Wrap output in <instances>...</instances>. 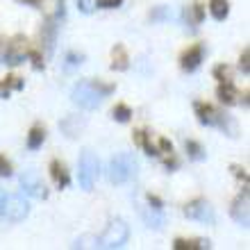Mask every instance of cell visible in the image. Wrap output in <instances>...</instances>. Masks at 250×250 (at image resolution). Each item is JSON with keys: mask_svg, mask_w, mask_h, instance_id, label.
Masks as SVG:
<instances>
[{"mask_svg": "<svg viewBox=\"0 0 250 250\" xmlns=\"http://www.w3.org/2000/svg\"><path fill=\"white\" fill-rule=\"evenodd\" d=\"M112 91H114L112 84H103V82H80V84L73 86L71 98H73V103L80 105L82 109H96V107H100L103 98Z\"/></svg>", "mask_w": 250, "mask_h": 250, "instance_id": "obj_1", "label": "cell"}, {"mask_svg": "<svg viewBox=\"0 0 250 250\" xmlns=\"http://www.w3.org/2000/svg\"><path fill=\"white\" fill-rule=\"evenodd\" d=\"M107 175H109V180L114 185H123V182H127V180H132L137 175V159L132 157L130 152H119L109 162Z\"/></svg>", "mask_w": 250, "mask_h": 250, "instance_id": "obj_2", "label": "cell"}, {"mask_svg": "<svg viewBox=\"0 0 250 250\" xmlns=\"http://www.w3.org/2000/svg\"><path fill=\"white\" fill-rule=\"evenodd\" d=\"M127 237H130V228H127V223L125 221H121V218H114V221H109V225L105 228V232L100 234L98 239V246L100 248H123L125 244H127Z\"/></svg>", "mask_w": 250, "mask_h": 250, "instance_id": "obj_3", "label": "cell"}, {"mask_svg": "<svg viewBox=\"0 0 250 250\" xmlns=\"http://www.w3.org/2000/svg\"><path fill=\"white\" fill-rule=\"evenodd\" d=\"M27 211H30V205L21 196H12V193H5V196H2V203H0V218H2V221L21 223V221L27 216Z\"/></svg>", "mask_w": 250, "mask_h": 250, "instance_id": "obj_4", "label": "cell"}, {"mask_svg": "<svg viewBox=\"0 0 250 250\" xmlns=\"http://www.w3.org/2000/svg\"><path fill=\"white\" fill-rule=\"evenodd\" d=\"M80 187L84 191H91L96 185V178H98V159L91 150H84L82 157H80Z\"/></svg>", "mask_w": 250, "mask_h": 250, "instance_id": "obj_5", "label": "cell"}, {"mask_svg": "<svg viewBox=\"0 0 250 250\" xmlns=\"http://www.w3.org/2000/svg\"><path fill=\"white\" fill-rule=\"evenodd\" d=\"M185 216L193 218V221H200V223H214L216 216H214V209H211V205L207 200H191V203L185 205Z\"/></svg>", "mask_w": 250, "mask_h": 250, "instance_id": "obj_6", "label": "cell"}, {"mask_svg": "<svg viewBox=\"0 0 250 250\" xmlns=\"http://www.w3.org/2000/svg\"><path fill=\"white\" fill-rule=\"evenodd\" d=\"M27 53H30V43L23 34H16L9 43H7V50H5V60L9 62L12 66L21 64V62H25Z\"/></svg>", "mask_w": 250, "mask_h": 250, "instance_id": "obj_7", "label": "cell"}, {"mask_svg": "<svg viewBox=\"0 0 250 250\" xmlns=\"http://www.w3.org/2000/svg\"><path fill=\"white\" fill-rule=\"evenodd\" d=\"M21 187H23L25 193L39 198V200H46L48 198V187L43 185V180L39 178V173H34V171L23 173V175H21Z\"/></svg>", "mask_w": 250, "mask_h": 250, "instance_id": "obj_8", "label": "cell"}, {"mask_svg": "<svg viewBox=\"0 0 250 250\" xmlns=\"http://www.w3.org/2000/svg\"><path fill=\"white\" fill-rule=\"evenodd\" d=\"M41 48L46 50V55L50 57L55 50V39H57V19H53V16H48V21L41 25Z\"/></svg>", "mask_w": 250, "mask_h": 250, "instance_id": "obj_9", "label": "cell"}, {"mask_svg": "<svg viewBox=\"0 0 250 250\" xmlns=\"http://www.w3.org/2000/svg\"><path fill=\"white\" fill-rule=\"evenodd\" d=\"M248 205H250L248 189H244V193H241V196L232 203V218H234L239 225H244V228H248V225H250V209H248Z\"/></svg>", "mask_w": 250, "mask_h": 250, "instance_id": "obj_10", "label": "cell"}, {"mask_svg": "<svg viewBox=\"0 0 250 250\" xmlns=\"http://www.w3.org/2000/svg\"><path fill=\"white\" fill-rule=\"evenodd\" d=\"M203 55H205V50H203V46H191V48H187L185 53H182V57H180V66H182V71H187V73H191V71H196L198 66H200V62H203Z\"/></svg>", "mask_w": 250, "mask_h": 250, "instance_id": "obj_11", "label": "cell"}, {"mask_svg": "<svg viewBox=\"0 0 250 250\" xmlns=\"http://www.w3.org/2000/svg\"><path fill=\"white\" fill-rule=\"evenodd\" d=\"M196 114H198V121L203 125H209V127H214V125L221 123V112L218 109H214L211 105H207V103H196Z\"/></svg>", "mask_w": 250, "mask_h": 250, "instance_id": "obj_12", "label": "cell"}, {"mask_svg": "<svg viewBox=\"0 0 250 250\" xmlns=\"http://www.w3.org/2000/svg\"><path fill=\"white\" fill-rule=\"evenodd\" d=\"M216 96L223 105H237V98H239V91L232 86V82H221L216 89Z\"/></svg>", "mask_w": 250, "mask_h": 250, "instance_id": "obj_13", "label": "cell"}, {"mask_svg": "<svg viewBox=\"0 0 250 250\" xmlns=\"http://www.w3.org/2000/svg\"><path fill=\"white\" fill-rule=\"evenodd\" d=\"M209 241L207 239H175L173 248L175 250H209Z\"/></svg>", "mask_w": 250, "mask_h": 250, "instance_id": "obj_14", "label": "cell"}, {"mask_svg": "<svg viewBox=\"0 0 250 250\" xmlns=\"http://www.w3.org/2000/svg\"><path fill=\"white\" fill-rule=\"evenodd\" d=\"M127 66H130V57L125 53V48L121 46H114L112 50V68L114 71H127Z\"/></svg>", "mask_w": 250, "mask_h": 250, "instance_id": "obj_15", "label": "cell"}, {"mask_svg": "<svg viewBox=\"0 0 250 250\" xmlns=\"http://www.w3.org/2000/svg\"><path fill=\"white\" fill-rule=\"evenodd\" d=\"M60 127L66 132V137H78L80 132H82V127H84V121L78 119V116H68V119H64L60 123Z\"/></svg>", "mask_w": 250, "mask_h": 250, "instance_id": "obj_16", "label": "cell"}, {"mask_svg": "<svg viewBox=\"0 0 250 250\" xmlns=\"http://www.w3.org/2000/svg\"><path fill=\"white\" fill-rule=\"evenodd\" d=\"M43 139H46V130L41 125H32L30 127V134H27V148L30 150H37L43 146Z\"/></svg>", "mask_w": 250, "mask_h": 250, "instance_id": "obj_17", "label": "cell"}, {"mask_svg": "<svg viewBox=\"0 0 250 250\" xmlns=\"http://www.w3.org/2000/svg\"><path fill=\"white\" fill-rule=\"evenodd\" d=\"M203 16H205V9H203V5H200V2H193V5H189L185 9L187 23H189V25H193V27L203 23Z\"/></svg>", "mask_w": 250, "mask_h": 250, "instance_id": "obj_18", "label": "cell"}, {"mask_svg": "<svg viewBox=\"0 0 250 250\" xmlns=\"http://www.w3.org/2000/svg\"><path fill=\"white\" fill-rule=\"evenodd\" d=\"M50 175H53V180L57 182V187H62V189H66V187H68V182H71L68 171H66L60 162H53V164H50Z\"/></svg>", "mask_w": 250, "mask_h": 250, "instance_id": "obj_19", "label": "cell"}, {"mask_svg": "<svg viewBox=\"0 0 250 250\" xmlns=\"http://www.w3.org/2000/svg\"><path fill=\"white\" fill-rule=\"evenodd\" d=\"M209 12L216 21H225L230 14V2L228 0H209Z\"/></svg>", "mask_w": 250, "mask_h": 250, "instance_id": "obj_20", "label": "cell"}, {"mask_svg": "<svg viewBox=\"0 0 250 250\" xmlns=\"http://www.w3.org/2000/svg\"><path fill=\"white\" fill-rule=\"evenodd\" d=\"M12 89H23V80L16 75H7L5 80H0V98H7Z\"/></svg>", "mask_w": 250, "mask_h": 250, "instance_id": "obj_21", "label": "cell"}, {"mask_svg": "<svg viewBox=\"0 0 250 250\" xmlns=\"http://www.w3.org/2000/svg\"><path fill=\"white\" fill-rule=\"evenodd\" d=\"M141 214H144L148 228H162V223H164V218L157 214V209L152 211V207H141Z\"/></svg>", "mask_w": 250, "mask_h": 250, "instance_id": "obj_22", "label": "cell"}, {"mask_svg": "<svg viewBox=\"0 0 250 250\" xmlns=\"http://www.w3.org/2000/svg\"><path fill=\"white\" fill-rule=\"evenodd\" d=\"M112 114H114V119L119 121V123H127L130 116H132V109L127 105H123V103H119V105L112 109Z\"/></svg>", "mask_w": 250, "mask_h": 250, "instance_id": "obj_23", "label": "cell"}, {"mask_svg": "<svg viewBox=\"0 0 250 250\" xmlns=\"http://www.w3.org/2000/svg\"><path fill=\"white\" fill-rule=\"evenodd\" d=\"M187 152H189V157L196 159V162H203L205 159V150L198 141H187Z\"/></svg>", "mask_w": 250, "mask_h": 250, "instance_id": "obj_24", "label": "cell"}, {"mask_svg": "<svg viewBox=\"0 0 250 250\" xmlns=\"http://www.w3.org/2000/svg\"><path fill=\"white\" fill-rule=\"evenodd\" d=\"M214 78L221 80V82H230L232 80V68L230 66H225V64L216 66V68H214Z\"/></svg>", "mask_w": 250, "mask_h": 250, "instance_id": "obj_25", "label": "cell"}, {"mask_svg": "<svg viewBox=\"0 0 250 250\" xmlns=\"http://www.w3.org/2000/svg\"><path fill=\"white\" fill-rule=\"evenodd\" d=\"M239 68H241L246 75L250 73V50H248V48H246L244 53H241V57H239Z\"/></svg>", "mask_w": 250, "mask_h": 250, "instance_id": "obj_26", "label": "cell"}, {"mask_svg": "<svg viewBox=\"0 0 250 250\" xmlns=\"http://www.w3.org/2000/svg\"><path fill=\"white\" fill-rule=\"evenodd\" d=\"M12 175V164L7 162V157L0 155V178H9Z\"/></svg>", "mask_w": 250, "mask_h": 250, "instance_id": "obj_27", "label": "cell"}, {"mask_svg": "<svg viewBox=\"0 0 250 250\" xmlns=\"http://www.w3.org/2000/svg\"><path fill=\"white\" fill-rule=\"evenodd\" d=\"M121 2L123 0H96V5L100 9H116V7H121Z\"/></svg>", "mask_w": 250, "mask_h": 250, "instance_id": "obj_28", "label": "cell"}, {"mask_svg": "<svg viewBox=\"0 0 250 250\" xmlns=\"http://www.w3.org/2000/svg\"><path fill=\"white\" fill-rule=\"evenodd\" d=\"M78 7L82 14H91L93 7H96V0H78Z\"/></svg>", "mask_w": 250, "mask_h": 250, "instance_id": "obj_29", "label": "cell"}, {"mask_svg": "<svg viewBox=\"0 0 250 250\" xmlns=\"http://www.w3.org/2000/svg\"><path fill=\"white\" fill-rule=\"evenodd\" d=\"M27 57L32 60V64H34V68H37V71H41V68H43V60H41V55L37 53V50H30V53H27Z\"/></svg>", "mask_w": 250, "mask_h": 250, "instance_id": "obj_30", "label": "cell"}, {"mask_svg": "<svg viewBox=\"0 0 250 250\" xmlns=\"http://www.w3.org/2000/svg\"><path fill=\"white\" fill-rule=\"evenodd\" d=\"M232 173H234V178L244 180L246 185H248V173H246V168H241V166H232Z\"/></svg>", "mask_w": 250, "mask_h": 250, "instance_id": "obj_31", "label": "cell"}, {"mask_svg": "<svg viewBox=\"0 0 250 250\" xmlns=\"http://www.w3.org/2000/svg\"><path fill=\"white\" fill-rule=\"evenodd\" d=\"M148 205H150L152 209H159V207H162V200H159L157 196H152V193H148Z\"/></svg>", "mask_w": 250, "mask_h": 250, "instance_id": "obj_32", "label": "cell"}, {"mask_svg": "<svg viewBox=\"0 0 250 250\" xmlns=\"http://www.w3.org/2000/svg\"><path fill=\"white\" fill-rule=\"evenodd\" d=\"M159 148L164 152H173V144L168 141V139H159Z\"/></svg>", "mask_w": 250, "mask_h": 250, "instance_id": "obj_33", "label": "cell"}, {"mask_svg": "<svg viewBox=\"0 0 250 250\" xmlns=\"http://www.w3.org/2000/svg\"><path fill=\"white\" fill-rule=\"evenodd\" d=\"M53 2H55V9H57L55 19H57V16H64V0H53Z\"/></svg>", "mask_w": 250, "mask_h": 250, "instance_id": "obj_34", "label": "cell"}, {"mask_svg": "<svg viewBox=\"0 0 250 250\" xmlns=\"http://www.w3.org/2000/svg\"><path fill=\"white\" fill-rule=\"evenodd\" d=\"M78 64H82V55H68V66H78Z\"/></svg>", "mask_w": 250, "mask_h": 250, "instance_id": "obj_35", "label": "cell"}, {"mask_svg": "<svg viewBox=\"0 0 250 250\" xmlns=\"http://www.w3.org/2000/svg\"><path fill=\"white\" fill-rule=\"evenodd\" d=\"M5 50H7V39L0 37V57H5Z\"/></svg>", "mask_w": 250, "mask_h": 250, "instance_id": "obj_36", "label": "cell"}, {"mask_svg": "<svg viewBox=\"0 0 250 250\" xmlns=\"http://www.w3.org/2000/svg\"><path fill=\"white\" fill-rule=\"evenodd\" d=\"M166 166H168V168H175V166H178V159H175V157H168V159H166Z\"/></svg>", "mask_w": 250, "mask_h": 250, "instance_id": "obj_37", "label": "cell"}, {"mask_svg": "<svg viewBox=\"0 0 250 250\" xmlns=\"http://www.w3.org/2000/svg\"><path fill=\"white\" fill-rule=\"evenodd\" d=\"M19 2H25V5H34V7L41 5V0H19Z\"/></svg>", "mask_w": 250, "mask_h": 250, "instance_id": "obj_38", "label": "cell"}, {"mask_svg": "<svg viewBox=\"0 0 250 250\" xmlns=\"http://www.w3.org/2000/svg\"><path fill=\"white\" fill-rule=\"evenodd\" d=\"M2 196H5V191H0V203H2Z\"/></svg>", "mask_w": 250, "mask_h": 250, "instance_id": "obj_39", "label": "cell"}]
</instances>
